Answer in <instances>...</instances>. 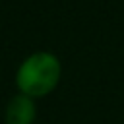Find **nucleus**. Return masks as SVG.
<instances>
[{"instance_id": "obj_1", "label": "nucleus", "mask_w": 124, "mask_h": 124, "mask_svg": "<svg viewBox=\"0 0 124 124\" xmlns=\"http://www.w3.org/2000/svg\"><path fill=\"white\" fill-rule=\"evenodd\" d=\"M62 78V64L54 52L37 50L25 56L16 70L17 93H23L35 101L50 95Z\"/></svg>"}, {"instance_id": "obj_2", "label": "nucleus", "mask_w": 124, "mask_h": 124, "mask_svg": "<svg viewBox=\"0 0 124 124\" xmlns=\"http://www.w3.org/2000/svg\"><path fill=\"white\" fill-rule=\"evenodd\" d=\"M37 114V101L23 93H16L4 107V124H35Z\"/></svg>"}]
</instances>
